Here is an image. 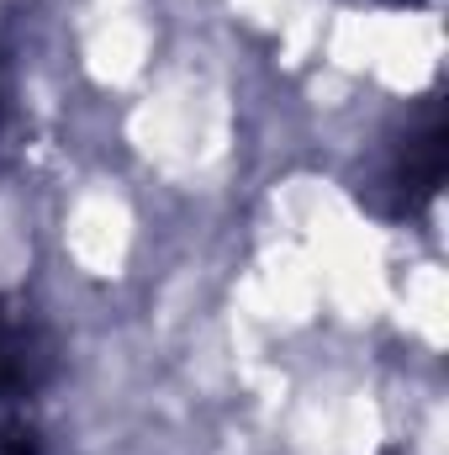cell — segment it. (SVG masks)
<instances>
[{
  "label": "cell",
  "mask_w": 449,
  "mask_h": 455,
  "mask_svg": "<svg viewBox=\"0 0 449 455\" xmlns=\"http://www.w3.org/2000/svg\"><path fill=\"white\" fill-rule=\"evenodd\" d=\"M32 387H37V371H32L27 323L0 313V451H11V455L32 451V429L21 419V403H27Z\"/></svg>",
  "instance_id": "cell-1"
}]
</instances>
